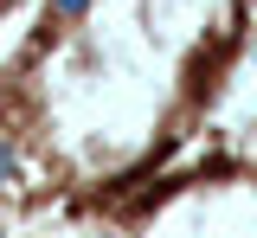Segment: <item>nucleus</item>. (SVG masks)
<instances>
[{"mask_svg":"<svg viewBox=\"0 0 257 238\" xmlns=\"http://www.w3.org/2000/svg\"><path fill=\"white\" fill-rule=\"evenodd\" d=\"M257 0H39L0 58V193L90 206L206 136Z\"/></svg>","mask_w":257,"mask_h":238,"instance_id":"obj_1","label":"nucleus"},{"mask_svg":"<svg viewBox=\"0 0 257 238\" xmlns=\"http://www.w3.org/2000/svg\"><path fill=\"white\" fill-rule=\"evenodd\" d=\"M90 212V238H257V142H193Z\"/></svg>","mask_w":257,"mask_h":238,"instance_id":"obj_2","label":"nucleus"},{"mask_svg":"<svg viewBox=\"0 0 257 238\" xmlns=\"http://www.w3.org/2000/svg\"><path fill=\"white\" fill-rule=\"evenodd\" d=\"M32 7H39V0H0V26H20Z\"/></svg>","mask_w":257,"mask_h":238,"instance_id":"obj_3","label":"nucleus"},{"mask_svg":"<svg viewBox=\"0 0 257 238\" xmlns=\"http://www.w3.org/2000/svg\"><path fill=\"white\" fill-rule=\"evenodd\" d=\"M7 206H13V200H7V193H0V238H7Z\"/></svg>","mask_w":257,"mask_h":238,"instance_id":"obj_4","label":"nucleus"}]
</instances>
